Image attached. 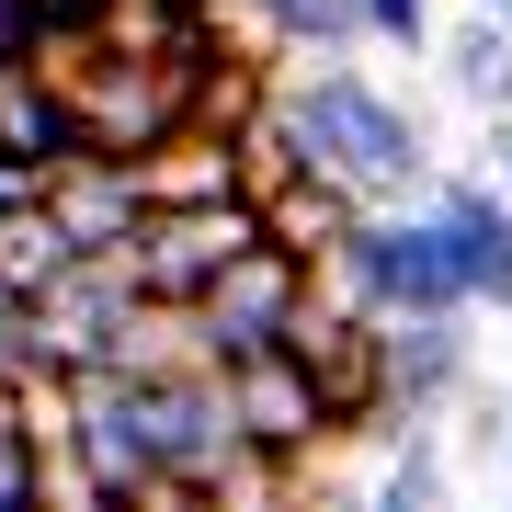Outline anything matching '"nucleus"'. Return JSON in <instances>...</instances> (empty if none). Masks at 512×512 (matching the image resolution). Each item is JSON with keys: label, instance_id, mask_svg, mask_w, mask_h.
I'll use <instances>...</instances> for the list:
<instances>
[{"label": "nucleus", "instance_id": "f257e3e1", "mask_svg": "<svg viewBox=\"0 0 512 512\" xmlns=\"http://www.w3.org/2000/svg\"><path fill=\"white\" fill-rule=\"evenodd\" d=\"M274 114L296 126V148H308V171H342L365 205H421L444 183L433 171V137H421V114L399 92H376L353 57H296V69L274 80Z\"/></svg>", "mask_w": 512, "mask_h": 512}, {"label": "nucleus", "instance_id": "f03ea898", "mask_svg": "<svg viewBox=\"0 0 512 512\" xmlns=\"http://www.w3.org/2000/svg\"><path fill=\"white\" fill-rule=\"evenodd\" d=\"M330 285L376 319H421V308H478L467 274H456V239H444L433 194L421 205H365V228L330 251Z\"/></svg>", "mask_w": 512, "mask_h": 512}, {"label": "nucleus", "instance_id": "7ed1b4c3", "mask_svg": "<svg viewBox=\"0 0 512 512\" xmlns=\"http://www.w3.org/2000/svg\"><path fill=\"white\" fill-rule=\"evenodd\" d=\"M228 399H239L251 456H274V467H296V478H308L330 444H342V410H330V387H319V365H308L296 342L239 353V365H228Z\"/></svg>", "mask_w": 512, "mask_h": 512}, {"label": "nucleus", "instance_id": "20e7f679", "mask_svg": "<svg viewBox=\"0 0 512 512\" xmlns=\"http://www.w3.org/2000/svg\"><path fill=\"white\" fill-rule=\"evenodd\" d=\"M251 239H274L262 194H194V205H148L126 251H137V285L148 296H205Z\"/></svg>", "mask_w": 512, "mask_h": 512}, {"label": "nucleus", "instance_id": "39448f33", "mask_svg": "<svg viewBox=\"0 0 512 512\" xmlns=\"http://www.w3.org/2000/svg\"><path fill=\"white\" fill-rule=\"evenodd\" d=\"M69 387H80V467H92V501H160L171 467H160L148 376L137 365H69Z\"/></svg>", "mask_w": 512, "mask_h": 512}, {"label": "nucleus", "instance_id": "423d86ee", "mask_svg": "<svg viewBox=\"0 0 512 512\" xmlns=\"http://www.w3.org/2000/svg\"><path fill=\"white\" fill-rule=\"evenodd\" d=\"M308 285H319V262H308V251H285V239H251V251H239L228 274L205 285L217 365H239V353H262V342H285L296 308H308Z\"/></svg>", "mask_w": 512, "mask_h": 512}, {"label": "nucleus", "instance_id": "0eeeda50", "mask_svg": "<svg viewBox=\"0 0 512 512\" xmlns=\"http://www.w3.org/2000/svg\"><path fill=\"white\" fill-rule=\"evenodd\" d=\"M0 160L35 171V183H46L57 160H80V92H69L23 35L0 46Z\"/></svg>", "mask_w": 512, "mask_h": 512}, {"label": "nucleus", "instance_id": "6e6552de", "mask_svg": "<svg viewBox=\"0 0 512 512\" xmlns=\"http://www.w3.org/2000/svg\"><path fill=\"white\" fill-rule=\"evenodd\" d=\"M478 308H421V319H387V399L421 410V421H444L478 387Z\"/></svg>", "mask_w": 512, "mask_h": 512}, {"label": "nucleus", "instance_id": "1a4fd4ad", "mask_svg": "<svg viewBox=\"0 0 512 512\" xmlns=\"http://www.w3.org/2000/svg\"><path fill=\"white\" fill-rule=\"evenodd\" d=\"M433 217L456 239V274L478 296V319H512V194H501V171H444Z\"/></svg>", "mask_w": 512, "mask_h": 512}, {"label": "nucleus", "instance_id": "9d476101", "mask_svg": "<svg viewBox=\"0 0 512 512\" xmlns=\"http://www.w3.org/2000/svg\"><path fill=\"white\" fill-rule=\"evenodd\" d=\"M46 205L69 217L80 251H126L137 217H148V171H137V160H103V148H80V160L46 171Z\"/></svg>", "mask_w": 512, "mask_h": 512}, {"label": "nucleus", "instance_id": "9b49d317", "mask_svg": "<svg viewBox=\"0 0 512 512\" xmlns=\"http://www.w3.org/2000/svg\"><path fill=\"white\" fill-rule=\"evenodd\" d=\"M262 217H274V239H285V251L330 262L353 228H365V194H353L342 171H296V183H274V194H262Z\"/></svg>", "mask_w": 512, "mask_h": 512}, {"label": "nucleus", "instance_id": "f8f14e48", "mask_svg": "<svg viewBox=\"0 0 512 512\" xmlns=\"http://www.w3.org/2000/svg\"><path fill=\"white\" fill-rule=\"evenodd\" d=\"M239 23H251L262 46H285V57H353V46H376L365 0H239Z\"/></svg>", "mask_w": 512, "mask_h": 512}, {"label": "nucleus", "instance_id": "ddd939ff", "mask_svg": "<svg viewBox=\"0 0 512 512\" xmlns=\"http://www.w3.org/2000/svg\"><path fill=\"white\" fill-rule=\"evenodd\" d=\"M69 262H80V239H69V217L46 205V183L0 205V285H12V296H46Z\"/></svg>", "mask_w": 512, "mask_h": 512}, {"label": "nucleus", "instance_id": "4468645a", "mask_svg": "<svg viewBox=\"0 0 512 512\" xmlns=\"http://www.w3.org/2000/svg\"><path fill=\"white\" fill-rule=\"evenodd\" d=\"M433 57H444V92H456L467 114H512V23L490 12V0H478Z\"/></svg>", "mask_w": 512, "mask_h": 512}, {"label": "nucleus", "instance_id": "2eb2a0df", "mask_svg": "<svg viewBox=\"0 0 512 512\" xmlns=\"http://www.w3.org/2000/svg\"><path fill=\"white\" fill-rule=\"evenodd\" d=\"M444 478H456V467H444V433H433V421H410V433L376 456V501H387V512H433Z\"/></svg>", "mask_w": 512, "mask_h": 512}, {"label": "nucleus", "instance_id": "dca6fc26", "mask_svg": "<svg viewBox=\"0 0 512 512\" xmlns=\"http://www.w3.org/2000/svg\"><path fill=\"white\" fill-rule=\"evenodd\" d=\"M35 501H46V456L12 433V444H0V512H35Z\"/></svg>", "mask_w": 512, "mask_h": 512}, {"label": "nucleus", "instance_id": "f3484780", "mask_svg": "<svg viewBox=\"0 0 512 512\" xmlns=\"http://www.w3.org/2000/svg\"><path fill=\"white\" fill-rule=\"evenodd\" d=\"M365 23H376V46H433V0H365Z\"/></svg>", "mask_w": 512, "mask_h": 512}, {"label": "nucleus", "instance_id": "a211bd4d", "mask_svg": "<svg viewBox=\"0 0 512 512\" xmlns=\"http://www.w3.org/2000/svg\"><path fill=\"white\" fill-rule=\"evenodd\" d=\"M456 410H467V444H478V456H512V410H501V399H478V387H467Z\"/></svg>", "mask_w": 512, "mask_h": 512}, {"label": "nucleus", "instance_id": "6ab92c4d", "mask_svg": "<svg viewBox=\"0 0 512 512\" xmlns=\"http://www.w3.org/2000/svg\"><path fill=\"white\" fill-rule=\"evenodd\" d=\"M80 12H103V0H23V23H80Z\"/></svg>", "mask_w": 512, "mask_h": 512}, {"label": "nucleus", "instance_id": "aec40b11", "mask_svg": "<svg viewBox=\"0 0 512 512\" xmlns=\"http://www.w3.org/2000/svg\"><path fill=\"white\" fill-rule=\"evenodd\" d=\"M12 433H23V376L0 365V444H12Z\"/></svg>", "mask_w": 512, "mask_h": 512}, {"label": "nucleus", "instance_id": "412c9836", "mask_svg": "<svg viewBox=\"0 0 512 512\" xmlns=\"http://www.w3.org/2000/svg\"><path fill=\"white\" fill-rule=\"evenodd\" d=\"M490 171H501V194H512V114H490Z\"/></svg>", "mask_w": 512, "mask_h": 512}, {"label": "nucleus", "instance_id": "4be33fe9", "mask_svg": "<svg viewBox=\"0 0 512 512\" xmlns=\"http://www.w3.org/2000/svg\"><path fill=\"white\" fill-rule=\"evenodd\" d=\"M501 501H512V456H501Z\"/></svg>", "mask_w": 512, "mask_h": 512}, {"label": "nucleus", "instance_id": "5701e85b", "mask_svg": "<svg viewBox=\"0 0 512 512\" xmlns=\"http://www.w3.org/2000/svg\"><path fill=\"white\" fill-rule=\"evenodd\" d=\"M490 12H501V23H512V0H490Z\"/></svg>", "mask_w": 512, "mask_h": 512}]
</instances>
